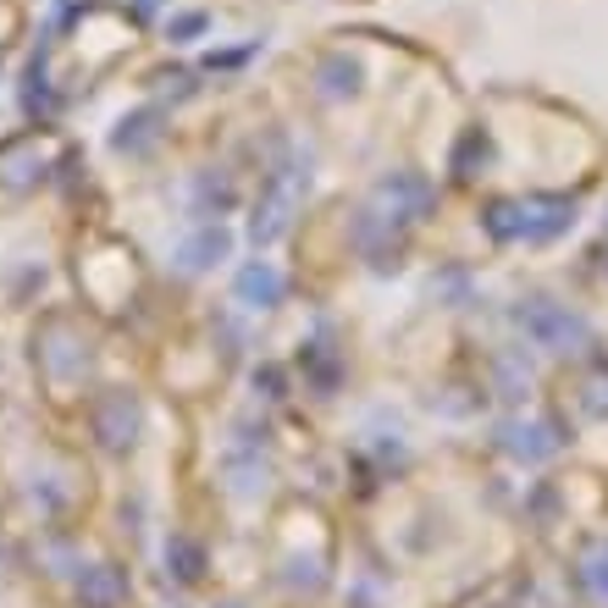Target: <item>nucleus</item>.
I'll return each mask as SVG.
<instances>
[{
    "mask_svg": "<svg viewBox=\"0 0 608 608\" xmlns=\"http://www.w3.org/2000/svg\"><path fill=\"white\" fill-rule=\"evenodd\" d=\"M238 294H243L254 310H272V305L283 299V277H277L272 266H249V272L238 277Z\"/></svg>",
    "mask_w": 608,
    "mask_h": 608,
    "instance_id": "4",
    "label": "nucleus"
},
{
    "mask_svg": "<svg viewBox=\"0 0 608 608\" xmlns=\"http://www.w3.org/2000/svg\"><path fill=\"white\" fill-rule=\"evenodd\" d=\"M520 326H526V337L537 343V349H553V355H575L592 337V326L581 315H570L564 305H553V299H532L526 310H520Z\"/></svg>",
    "mask_w": 608,
    "mask_h": 608,
    "instance_id": "2",
    "label": "nucleus"
},
{
    "mask_svg": "<svg viewBox=\"0 0 608 608\" xmlns=\"http://www.w3.org/2000/svg\"><path fill=\"white\" fill-rule=\"evenodd\" d=\"M487 227H492V238H509V243H548L575 227V200H559V194L503 200V205H492Z\"/></svg>",
    "mask_w": 608,
    "mask_h": 608,
    "instance_id": "1",
    "label": "nucleus"
},
{
    "mask_svg": "<svg viewBox=\"0 0 608 608\" xmlns=\"http://www.w3.org/2000/svg\"><path fill=\"white\" fill-rule=\"evenodd\" d=\"M503 449H514L520 460H548V454H559V431L548 426V420H526V426H503Z\"/></svg>",
    "mask_w": 608,
    "mask_h": 608,
    "instance_id": "3",
    "label": "nucleus"
},
{
    "mask_svg": "<svg viewBox=\"0 0 608 608\" xmlns=\"http://www.w3.org/2000/svg\"><path fill=\"white\" fill-rule=\"evenodd\" d=\"M227 249V233H205L194 249H189V266H211V254H222Z\"/></svg>",
    "mask_w": 608,
    "mask_h": 608,
    "instance_id": "6",
    "label": "nucleus"
},
{
    "mask_svg": "<svg viewBox=\"0 0 608 608\" xmlns=\"http://www.w3.org/2000/svg\"><path fill=\"white\" fill-rule=\"evenodd\" d=\"M581 586L592 592V603H603L608 608V543H597V548H586V559H581Z\"/></svg>",
    "mask_w": 608,
    "mask_h": 608,
    "instance_id": "5",
    "label": "nucleus"
}]
</instances>
